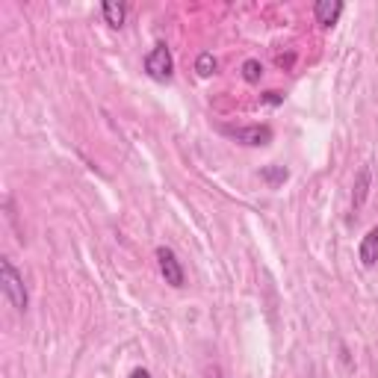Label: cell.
I'll return each mask as SVG.
<instances>
[{"mask_svg": "<svg viewBox=\"0 0 378 378\" xmlns=\"http://www.w3.org/2000/svg\"><path fill=\"white\" fill-rule=\"evenodd\" d=\"M231 136L243 145H269L272 142V127L269 125H251V127L231 130Z\"/></svg>", "mask_w": 378, "mask_h": 378, "instance_id": "cell-4", "label": "cell"}, {"mask_svg": "<svg viewBox=\"0 0 378 378\" xmlns=\"http://www.w3.org/2000/svg\"><path fill=\"white\" fill-rule=\"evenodd\" d=\"M243 77L248 83H257L263 77V65L257 63V59H246V63H243Z\"/></svg>", "mask_w": 378, "mask_h": 378, "instance_id": "cell-10", "label": "cell"}, {"mask_svg": "<svg viewBox=\"0 0 378 378\" xmlns=\"http://www.w3.org/2000/svg\"><path fill=\"white\" fill-rule=\"evenodd\" d=\"M357 257H361V263L369 269L378 263V225L369 228V233L361 240V248H357Z\"/></svg>", "mask_w": 378, "mask_h": 378, "instance_id": "cell-6", "label": "cell"}, {"mask_svg": "<svg viewBox=\"0 0 378 378\" xmlns=\"http://www.w3.org/2000/svg\"><path fill=\"white\" fill-rule=\"evenodd\" d=\"M195 71L201 74V77L216 74V56H213V53H201V56L195 59Z\"/></svg>", "mask_w": 378, "mask_h": 378, "instance_id": "cell-9", "label": "cell"}, {"mask_svg": "<svg viewBox=\"0 0 378 378\" xmlns=\"http://www.w3.org/2000/svg\"><path fill=\"white\" fill-rule=\"evenodd\" d=\"M130 378H151V372H148V369H133Z\"/></svg>", "mask_w": 378, "mask_h": 378, "instance_id": "cell-13", "label": "cell"}, {"mask_svg": "<svg viewBox=\"0 0 378 378\" xmlns=\"http://www.w3.org/2000/svg\"><path fill=\"white\" fill-rule=\"evenodd\" d=\"M340 12H343V4H340V0H320V4L313 6L316 21H320L322 27L337 24V18H340Z\"/></svg>", "mask_w": 378, "mask_h": 378, "instance_id": "cell-5", "label": "cell"}, {"mask_svg": "<svg viewBox=\"0 0 378 378\" xmlns=\"http://www.w3.org/2000/svg\"><path fill=\"white\" fill-rule=\"evenodd\" d=\"M157 263H160V272H163V278H166V284L184 287L187 275H184V266H181V261H177V254H174L172 248H166V246L157 248Z\"/></svg>", "mask_w": 378, "mask_h": 378, "instance_id": "cell-3", "label": "cell"}, {"mask_svg": "<svg viewBox=\"0 0 378 378\" xmlns=\"http://www.w3.org/2000/svg\"><path fill=\"white\" fill-rule=\"evenodd\" d=\"M0 287H4V293H6V298L12 302L15 310H27L30 295H27V287H24V278H21V272L12 266L9 257L0 261Z\"/></svg>", "mask_w": 378, "mask_h": 378, "instance_id": "cell-1", "label": "cell"}, {"mask_svg": "<svg viewBox=\"0 0 378 378\" xmlns=\"http://www.w3.org/2000/svg\"><path fill=\"white\" fill-rule=\"evenodd\" d=\"M261 177H263V181H269L272 187H275V184H284V181H287V169H284V166H269V169L261 172Z\"/></svg>", "mask_w": 378, "mask_h": 378, "instance_id": "cell-11", "label": "cell"}, {"mask_svg": "<svg viewBox=\"0 0 378 378\" xmlns=\"http://www.w3.org/2000/svg\"><path fill=\"white\" fill-rule=\"evenodd\" d=\"M145 71L154 77V80H169V77H172L174 59H172V53H169V48L163 42H157L148 51V56H145Z\"/></svg>", "mask_w": 378, "mask_h": 378, "instance_id": "cell-2", "label": "cell"}, {"mask_svg": "<svg viewBox=\"0 0 378 378\" xmlns=\"http://www.w3.org/2000/svg\"><path fill=\"white\" fill-rule=\"evenodd\" d=\"M263 101H266V104H281V95H278V92H266Z\"/></svg>", "mask_w": 378, "mask_h": 378, "instance_id": "cell-12", "label": "cell"}, {"mask_svg": "<svg viewBox=\"0 0 378 378\" xmlns=\"http://www.w3.org/2000/svg\"><path fill=\"white\" fill-rule=\"evenodd\" d=\"M104 18H107L110 27H122L125 18H127V6H122V4H104Z\"/></svg>", "mask_w": 378, "mask_h": 378, "instance_id": "cell-8", "label": "cell"}, {"mask_svg": "<svg viewBox=\"0 0 378 378\" xmlns=\"http://www.w3.org/2000/svg\"><path fill=\"white\" fill-rule=\"evenodd\" d=\"M369 184H372V172H369V166H364L361 172H357V177H355V192H352V210H361V207H364L367 195H369Z\"/></svg>", "mask_w": 378, "mask_h": 378, "instance_id": "cell-7", "label": "cell"}]
</instances>
